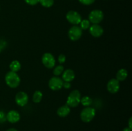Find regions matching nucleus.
Wrapping results in <instances>:
<instances>
[{
	"mask_svg": "<svg viewBox=\"0 0 132 131\" xmlns=\"http://www.w3.org/2000/svg\"><path fill=\"white\" fill-rule=\"evenodd\" d=\"M39 3L43 6L46 8H50L53 6L54 3V0H40Z\"/></svg>",
	"mask_w": 132,
	"mask_h": 131,
	"instance_id": "412c9836",
	"label": "nucleus"
},
{
	"mask_svg": "<svg viewBox=\"0 0 132 131\" xmlns=\"http://www.w3.org/2000/svg\"><path fill=\"white\" fill-rule=\"evenodd\" d=\"M95 110L91 107H85L81 112L80 117L81 120L85 123H89L94 118L95 116Z\"/></svg>",
	"mask_w": 132,
	"mask_h": 131,
	"instance_id": "7ed1b4c3",
	"label": "nucleus"
},
{
	"mask_svg": "<svg viewBox=\"0 0 132 131\" xmlns=\"http://www.w3.org/2000/svg\"><path fill=\"white\" fill-rule=\"evenodd\" d=\"M15 101L19 106H25L28 101V95L24 91H19L15 95Z\"/></svg>",
	"mask_w": 132,
	"mask_h": 131,
	"instance_id": "1a4fd4ad",
	"label": "nucleus"
},
{
	"mask_svg": "<svg viewBox=\"0 0 132 131\" xmlns=\"http://www.w3.org/2000/svg\"><path fill=\"white\" fill-rule=\"evenodd\" d=\"M20 114L17 110H11L7 113L6 116V120L11 123H15L20 119Z\"/></svg>",
	"mask_w": 132,
	"mask_h": 131,
	"instance_id": "f8f14e48",
	"label": "nucleus"
},
{
	"mask_svg": "<svg viewBox=\"0 0 132 131\" xmlns=\"http://www.w3.org/2000/svg\"><path fill=\"white\" fill-rule=\"evenodd\" d=\"M63 87H64V88H65V89H70L71 87L70 82H63Z\"/></svg>",
	"mask_w": 132,
	"mask_h": 131,
	"instance_id": "a878e982",
	"label": "nucleus"
},
{
	"mask_svg": "<svg viewBox=\"0 0 132 131\" xmlns=\"http://www.w3.org/2000/svg\"><path fill=\"white\" fill-rule=\"evenodd\" d=\"M64 81L59 77H52L48 82V86L52 91H59L63 87Z\"/></svg>",
	"mask_w": 132,
	"mask_h": 131,
	"instance_id": "6e6552de",
	"label": "nucleus"
},
{
	"mask_svg": "<svg viewBox=\"0 0 132 131\" xmlns=\"http://www.w3.org/2000/svg\"><path fill=\"white\" fill-rule=\"evenodd\" d=\"M66 18L70 24H73V25L79 24L81 20H82V17H81V15H80L79 13L74 11V10H70V11L68 12V13L66 15Z\"/></svg>",
	"mask_w": 132,
	"mask_h": 131,
	"instance_id": "0eeeda50",
	"label": "nucleus"
},
{
	"mask_svg": "<svg viewBox=\"0 0 132 131\" xmlns=\"http://www.w3.org/2000/svg\"><path fill=\"white\" fill-rule=\"evenodd\" d=\"M107 90L109 92L112 94L117 93L120 89L119 81L116 78H112L107 83Z\"/></svg>",
	"mask_w": 132,
	"mask_h": 131,
	"instance_id": "9d476101",
	"label": "nucleus"
},
{
	"mask_svg": "<svg viewBox=\"0 0 132 131\" xmlns=\"http://www.w3.org/2000/svg\"><path fill=\"white\" fill-rule=\"evenodd\" d=\"M123 131H131V128H129V127H126L123 130Z\"/></svg>",
	"mask_w": 132,
	"mask_h": 131,
	"instance_id": "cd10ccee",
	"label": "nucleus"
},
{
	"mask_svg": "<svg viewBox=\"0 0 132 131\" xmlns=\"http://www.w3.org/2000/svg\"><path fill=\"white\" fill-rule=\"evenodd\" d=\"M70 107H68L67 104L60 107L57 110V115L59 117H62V118L67 116L70 114Z\"/></svg>",
	"mask_w": 132,
	"mask_h": 131,
	"instance_id": "4468645a",
	"label": "nucleus"
},
{
	"mask_svg": "<svg viewBox=\"0 0 132 131\" xmlns=\"http://www.w3.org/2000/svg\"><path fill=\"white\" fill-rule=\"evenodd\" d=\"M6 85L10 88H16L19 86L21 82V78L18 73L10 71L6 74L5 77Z\"/></svg>",
	"mask_w": 132,
	"mask_h": 131,
	"instance_id": "f257e3e1",
	"label": "nucleus"
},
{
	"mask_svg": "<svg viewBox=\"0 0 132 131\" xmlns=\"http://www.w3.org/2000/svg\"><path fill=\"white\" fill-rule=\"evenodd\" d=\"M64 71V66L62 65L57 66L53 70V74L55 76V77H58Z\"/></svg>",
	"mask_w": 132,
	"mask_h": 131,
	"instance_id": "6ab92c4d",
	"label": "nucleus"
},
{
	"mask_svg": "<svg viewBox=\"0 0 132 131\" xmlns=\"http://www.w3.org/2000/svg\"><path fill=\"white\" fill-rule=\"evenodd\" d=\"M79 24L80 28H81L82 30L88 29L90 26V22L89 21V20H88V19H82Z\"/></svg>",
	"mask_w": 132,
	"mask_h": 131,
	"instance_id": "aec40b11",
	"label": "nucleus"
},
{
	"mask_svg": "<svg viewBox=\"0 0 132 131\" xmlns=\"http://www.w3.org/2000/svg\"><path fill=\"white\" fill-rule=\"evenodd\" d=\"M104 19V14L100 10H94L88 15V20L93 24H99Z\"/></svg>",
	"mask_w": 132,
	"mask_h": 131,
	"instance_id": "20e7f679",
	"label": "nucleus"
},
{
	"mask_svg": "<svg viewBox=\"0 0 132 131\" xmlns=\"http://www.w3.org/2000/svg\"><path fill=\"white\" fill-rule=\"evenodd\" d=\"M6 131H18L15 128H9V130H7Z\"/></svg>",
	"mask_w": 132,
	"mask_h": 131,
	"instance_id": "c85d7f7f",
	"label": "nucleus"
},
{
	"mask_svg": "<svg viewBox=\"0 0 132 131\" xmlns=\"http://www.w3.org/2000/svg\"><path fill=\"white\" fill-rule=\"evenodd\" d=\"M81 96V92L79 90H73L69 94L67 98V105L70 107H76L79 105Z\"/></svg>",
	"mask_w": 132,
	"mask_h": 131,
	"instance_id": "f03ea898",
	"label": "nucleus"
},
{
	"mask_svg": "<svg viewBox=\"0 0 132 131\" xmlns=\"http://www.w3.org/2000/svg\"><path fill=\"white\" fill-rule=\"evenodd\" d=\"M75 77H76V74H75L74 71L71 69H67L63 71L62 80L64 82H71L74 80Z\"/></svg>",
	"mask_w": 132,
	"mask_h": 131,
	"instance_id": "ddd939ff",
	"label": "nucleus"
},
{
	"mask_svg": "<svg viewBox=\"0 0 132 131\" xmlns=\"http://www.w3.org/2000/svg\"><path fill=\"white\" fill-rule=\"evenodd\" d=\"M9 68H10V69L11 71L17 73V72L19 71L21 69V63L18 60H15L11 62V63L10 64V66H9Z\"/></svg>",
	"mask_w": 132,
	"mask_h": 131,
	"instance_id": "dca6fc26",
	"label": "nucleus"
},
{
	"mask_svg": "<svg viewBox=\"0 0 132 131\" xmlns=\"http://www.w3.org/2000/svg\"><path fill=\"white\" fill-rule=\"evenodd\" d=\"M6 116L5 115V113L2 111H0V122H3L6 120Z\"/></svg>",
	"mask_w": 132,
	"mask_h": 131,
	"instance_id": "393cba45",
	"label": "nucleus"
},
{
	"mask_svg": "<svg viewBox=\"0 0 132 131\" xmlns=\"http://www.w3.org/2000/svg\"><path fill=\"white\" fill-rule=\"evenodd\" d=\"M131 120H132V118H130V119H129V122H128V124H129V128H131Z\"/></svg>",
	"mask_w": 132,
	"mask_h": 131,
	"instance_id": "bb28decb",
	"label": "nucleus"
},
{
	"mask_svg": "<svg viewBox=\"0 0 132 131\" xmlns=\"http://www.w3.org/2000/svg\"><path fill=\"white\" fill-rule=\"evenodd\" d=\"M89 31L90 33L93 37H99L103 35L104 33V30L101 26L99 25V24H92L90 26L89 28Z\"/></svg>",
	"mask_w": 132,
	"mask_h": 131,
	"instance_id": "9b49d317",
	"label": "nucleus"
},
{
	"mask_svg": "<svg viewBox=\"0 0 132 131\" xmlns=\"http://www.w3.org/2000/svg\"><path fill=\"white\" fill-rule=\"evenodd\" d=\"M128 71L126 69H120L117 72L116 74V79L119 80V82H122V81L125 80L126 78L128 77Z\"/></svg>",
	"mask_w": 132,
	"mask_h": 131,
	"instance_id": "2eb2a0df",
	"label": "nucleus"
},
{
	"mask_svg": "<svg viewBox=\"0 0 132 131\" xmlns=\"http://www.w3.org/2000/svg\"><path fill=\"white\" fill-rule=\"evenodd\" d=\"M82 34V30L77 25H73L68 30V37L73 41H78Z\"/></svg>",
	"mask_w": 132,
	"mask_h": 131,
	"instance_id": "39448f33",
	"label": "nucleus"
},
{
	"mask_svg": "<svg viewBox=\"0 0 132 131\" xmlns=\"http://www.w3.org/2000/svg\"><path fill=\"white\" fill-rule=\"evenodd\" d=\"M43 64L48 69H52L55 66V59L54 55L50 53H45L43 55L41 59Z\"/></svg>",
	"mask_w": 132,
	"mask_h": 131,
	"instance_id": "423d86ee",
	"label": "nucleus"
},
{
	"mask_svg": "<svg viewBox=\"0 0 132 131\" xmlns=\"http://www.w3.org/2000/svg\"><path fill=\"white\" fill-rule=\"evenodd\" d=\"M81 3L85 5H90L93 4L95 1V0H79Z\"/></svg>",
	"mask_w": 132,
	"mask_h": 131,
	"instance_id": "4be33fe9",
	"label": "nucleus"
},
{
	"mask_svg": "<svg viewBox=\"0 0 132 131\" xmlns=\"http://www.w3.org/2000/svg\"><path fill=\"white\" fill-rule=\"evenodd\" d=\"M39 1L40 0H24V1H25L28 5H32V6L37 5V3H39Z\"/></svg>",
	"mask_w": 132,
	"mask_h": 131,
	"instance_id": "5701e85b",
	"label": "nucleus"
},
{
	"mask_svg": "<svg viewBox=\"0 0 132 131\" xmlns=\"http://www.w3.org/2000/svg\"><path fill=\"white\" fill-rule=\"evenodd\" d=\"M80 103L82 104L83 106L85 107H89L92 104V99L88 96H85L81 98V100H80Z\"/></svg>",
	"mask_w": 132,
	"mask_h": 131,
	"instance_id": "a211bd4d",
	"label": "nucleus"
},
{
	"mask_svg": "<svg viewBox=\"0 0 132 131\" xmlns=\"http://www.w3.org/2000/svg\"><path fill=\"white\" fill-rule=\"evenodd\" d=\"M43 98V93L41 92V91H36L34 93L33 96H32V100L36 104H38V103L41 102V100Z\"/></svg>",
	"mask_w": 132,
	"mask_h": 131,
	"instance_id": "f3484780",
	"label": "nucleus"
},
{
	"mask_svg": "<svg viewBox=\"0 0 132 131\" xmlns=\"http://www.w3.org/2000/svg\"><path fill=\"white\" fill-rule=\"evenodd\" d=\"M66 61V57L65 55H63V54H61L58 57V62H59L60 64H63V63L65 62Z\"/></svg>",
	"mask_w": 132,
	"mask_h": 131,
	"instance_id": "b1692460",
	"label": "nucleus"
},
{
	"mask_svg": "<svg viewBox=\"0 0 132 131\" xmlns=\"http://www.w3.org/2000/svg\"><path fill=\"white\" fill-rule=\"evenodd\" d=\"M1 48H0V52H1Z\"/></svg>",
	"mask_w": 132,
	"mask_h": 131,
	"instance_id": "c756f323",
	"label": "nucleus"
}]
</instances>
